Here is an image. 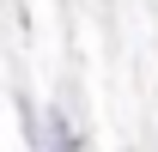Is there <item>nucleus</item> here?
I'll return each mask as SVG.
<instances>
[{
	"mask_svg": "<svg viewBox=\"0 0 158 152\" xmlns=\"http://www.w3.org/2000/svg\"><path fill=\"white\" fill-rule=\"evenodd\" d=\"M85 140H79V128L67 122V110L61 103H49V116H43V134H37V152H79Z\"/></svg>",
	"mask_w": 158,
	"mask_h": 152,
	"instance_id": "1",
	"label": "nucleus"
}]
</instances>
